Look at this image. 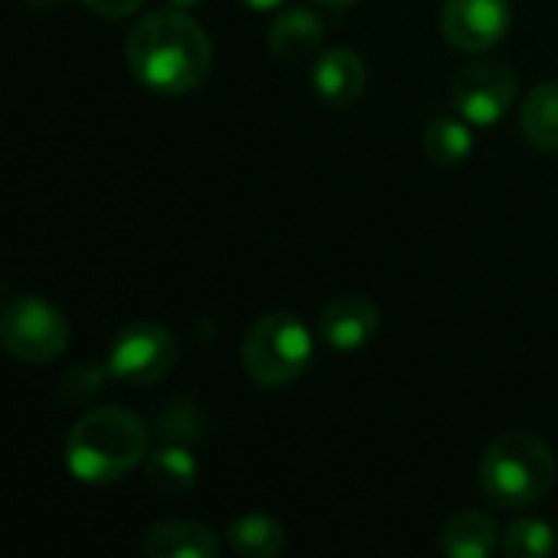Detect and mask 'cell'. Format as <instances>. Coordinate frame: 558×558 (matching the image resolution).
I'll return each mask as SVG.
<instances>
[{"instance_id": "obj_20", "label": "cell", "mask_w": 558, "mask_h": 558, "mask_svg": "<svg viewBox=\"0 0 558 558\" xmlns=\"http://www.w3.org/2000/svg\"><path fill=\"white\" fill-rule=\"evenodd\" d=\"M242 3H245L248 10H278L284 0H242Z\"/></svg>"}, {"instance_id": "obj_12", "label": "cell", "mask_w": 558, "mask_h": 558, "mask_svg": "<svg viewBox=\"0 0 558 558\" xmlns=\"http://www.w3.org/2000/svg\"><path fill=\"white\" fill-rule=\"evenodd\" d=\"M268 46L281 62H304L324 46V20L307 7L281 10L268 29Z\"/></svg>"}, {"instance_id": "obj_2", "label": "cell", "mask_w": 558, "mask_h": 558, "mask_svg": "<svg viewBox=\"0 0 558 558\" xmlns=\"http://www.w3.org/2000/svg\"><path fill=\"white\" fill-rule=\"evenodd\" d=\"M150 454L147 425L118 405L92 409L65 438V468L78 484L108 487L141 468Z\"/></svg>"}, {"instance_id": "obj_21", "label": "cell", "mask_w": 558, "mask_h": 558, "mask_svg": "<svg viewBox=\"0 0 558 558\" xmlns=\"http://www.w3.org/2000/svg\"><path fill=\"white\" fill-rule=\"evenodd\" d=\"M170 7H177V10H196L203 0H167Z\"/></svg>"}, {"instance_id": "obj_5", "label": "cell", "mask_w": 558, "mask_h": 558, "mask_svg": "<svg viewBox=\"0 0 558 558\" xmlns=\"http://www.w3.org/2000/svg\"><path fill=\"white\" fill-rule=\"evenodd\" d=\"M69 337L72 330L65 314L36 294L10 298L0 311V343L16 363H56L69 350Z\"/></svg>"}, {"instance_id": "obj_10", "label": "cell", "mask_w": 558, "mask_h": 558, "mask_svg": "<svg viewBox=\"0 0 558 558\" xmlns=\"http://www.w3.org/2000/svg\"><path fill=\"white\" fill-rule=\"evenodd\" d=\"M311 85L327 105L347 108L363 98V92L369 85V69L360 52H353L347 46H333L317 56V62L311 69Z\"/></svg>"}, {"instance_id": "obj_4", "label": "cell", "mask_w": 558, "mask_h": 558, "mask_svg": "<svg viewBox=\"0 0 558 558\" xmlns=\"http://www.w3.org/2000/svg\"><path fill=\"white\" fill-rule=\"evenodd\" d=\"M314 363V337L294 314L275 311L258 317L242 340V366L255 386L284 389Z\"/></svg>"}, {"instance_id": "obj_1", "label": "cell", "mask_w": 558, "mask_h": 558, "mask_svg": "<svg viewBox=\"0 0 558 558\" xmlns=\"http://www.w3.org/2000/svg\"><path fill=\"white\" fill-rule=\"evenodd\" d=\"M128 72L157 95H190L213 69V39L186 10L141 16L124 39Z\"/></svg>"}, {"instance_id": "obj_14", "label": "cell", "mask_w": 558, "mask_h": 558, "mask_svg": "<svg viewBox=\"0 0 558 558\" xmlns=\"http://www.w3.org/2000/svg\"><path fill=\"white\" fill-rule=\"evenodd\" d=\"M144 477L147 484L163 494V497H183L196 487L199 481V464L183 445H167L147 454L144 461Z\"/></svg>"}, {"instance_id": "obj_16", "label": "cell", "mask_w": 558, "mask_h": 558, "mask_svg": "<svg viewBox=\"0 0 558 558\" xmlns=\"http://www.w3.org/2000/svg\"><path fill=\"white\" fill-rule=\"evenodd\" d=\"M422 150L435 167H461L474 154V131L468 118L438 114L422 134Z\"/></svg>"}, {"instance_id": "obj_18", "label": "cell", "mask_w": 558, "mask_h": 558, "mask_svg": "<svg viewBox=\"0 0 558 558\" xmlns=\"http://www.w3.org/2000/svg\"><path fill=\"white\" fill-rule=\"evenodd\" d=\"M504 553L510 558H549L556 553V530L546 520L523 517L504 533Z\"/></svg>"}, {"instance_id": "obj_6", "label": "cell", "mask_w": 558, "mask_h": 558, "mask_svg": "<svg viewBox=\"0 0 558 558\" xmlns=\"http://www.w3.org/2000/svg\"><path fill=\"white\" fill-rule=\"evenodd\" d=\"M177 356H180L177 337L163 324L134 320L111 340L105 373L124 386L144 389L160 383L177 366Z\"/></svg>"}, {"instance_id": "obj_9", "label": "cell", "mask_w": 558, "mask_h": 558, "mask_svg": "<svg viewBox=\"0 0 558 558\" xmlns=\"http://www.w3.org/2000/svg\"><path fill=\"white\" fill-rule=\"evenodd\" d=\"M379 330V311L363 294H343L333 298L317 320L320 340L337 353H356L363 350Z\"/></svg>"}, {"instance_id": "obj_15", "label": "cell", "mask_w": 558, "mask_h": 558, "mask_svg": "<svg viewBox=\"0 0 558 558\" xmlns=\"http://www.w3.org/2000/svg\"><path fill=\"white\" fill-rule=\"evenodd\" d=\"M520 128L536 150H558V78L539 82L526 92Z\"/></svg>"}, {"instance_id": "obj_22", "label": "cell", "mask_w": 558, "mask_h": 558, "mask_svg": "<svg viewBox=\"0 0 558 558\" xmlns=\"http://www.w3.org/2000/svg\"><path fill=\"white\" fill-rule=\"evenodd\" d=\"M317 3L333 7V10H343V7H353V3H360V0H317Z\"/></svg>"}, {"instance_id": "obj_13", "label": "cell", "mask_w": 558, "mask_h": 558, "mask_svg": "<svg viewBox=\"0 0 558 558\" xmlns=\"http://www.w3.org/2000/svg\"><path fill=\"white\" fill-rule=\"evenodd\" d=\"M497 523L484 510H458L441 530V553L451 558H487L497 553Z\"/></svg>"}, {"instance_id": "obj_8", "label": "cell", "mask_w": 558, "mask_h": 558, "mask_svg": "<svg viewBox=\"0 0 558 558\" xmlns=\"http://www.w3.org/2000/svg\"><path fill=\"white\" fill-rule=\"evenodd\" d=\"M510 26V0H445L441 7V36L458 52H487L507 39Z\"/></svg>"}, {"instance_id": "obj_17", "label": "cell", "mask_w": 558, "mask_h": 558, "mask_svg": "<svg viewBox=\"0 0 558 558\" xmlns=\"http://www.w3.org/2000/svg\"><path fill=\"white\" fill-rule=\"evenodd\" d=\"M226 543L245 558H275L284 553L288 533L268 513H245V517H239V520L229 523Z\"/></svg>"}, {"instance_id": "obj_19", "label": "cell", "mask_w": 558, "mask_h": 558, "mask_svg": "<svg viewBox=\"0 0 558 558\" xmlns=\"http://www.w3.org/2000/svg\"><path fill=\"white\" fill-rule=\"evenodd\" d=\"M82 7H88L92 13L98 16H108V20H121V16H131L134 10L144 7V0H78Z\"/></svg>"}, {"instance_id": "obj_3", "label": "cell", "mask_w": 558, "mask_h": 558, "mask_svg": "<svg viewBox=\"0 0 558 558\" xmlns=\"http://www.w3.org/2000/svg\"><path fill=\"white\" fill-rule=\"evenodd\" d=\"M556 484L553 448L530 435H500L481 458V490L500 510H523L539 504Z\"/></svg>"}, {"instance_id": "obj_7", "label": "cell", "mask_w": 558, "mask_h": 558, "mask_svg": "<svg viewBox=\"0 0 558 558\" xmlns=\"http://www.w3.org/2000/svg\"><path fill=\"white\" fill-rule=\"evenodd\" d=\"M451 101L477 128L497 124L517 101V72L500 59L468 62L451 82Z\"/></svg>"}, {"instance_id": "obj_11", "label": "cell", "mask_w": 558, "mask_h": 558, "mask_svg": "<svg viewBox=\"0 0 558 558\" xmlns=\"http://www.w3.org/2000/svg\"><path fill=\"white\" fill-rule=\"evenodd\" d=\"M144 553L150 558H216L219 536L196 520H160L147 526Z\"/></svg>"}]
</instances>
